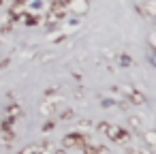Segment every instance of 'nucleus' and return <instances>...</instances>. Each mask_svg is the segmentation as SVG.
Here are the masks:
<instances>
[{
    "label": "nucleus",
    "mask_w": 156,
    "mask_h": 154,
    "mask_svg": "<svg viewBox=\"0 0 156 154\" xmlns=\"http://www.w3.org/2000/svg\"><path fill=\"white\" fill-rule=\"evenodd\" d=\"M101 131L107 133V135H109L113 141H118V143H126V141H128L126 133H124L120 126H113V124H101Z\"/></svg>",
    "instance_id": "nucleus-1"
},
{
    "label": "nucleus",
    "mask_w": 156,
    "mask_h": 154,
    "mask_svg": "<svg viewBox=\"0 0 156 154\" xmlns=\"http://www.w3.org/2000/svg\"><path fill=\"white\" fill-rule=\"evenodd\" d=\"M79 143H83V139H79V135H69L66 145H79Z\"/></svg>",
    "instance_id": "nucleus-2"
},
{
    "label": "nucleus",
    "mask_w": 156,
    "mask_h": 154,
    "mask_svg": "<svg viewBox=\"0 0 156 154\" xmlns=\"http://www.w3.org/2000/svg\"><path fill=\"white\" fill-rule=\"evenodd\" d=\"M62 2H69V0H62Z\"/></svg>",
    "instance_id": "nucleus-3"
},
{
    "label": "nucleus",
    "mask_w": 156,
    "mask_h": 154,
    "mask_svg": "<svg viewBox=\"0 0 156 154\" xmlns=\"http://www.w3.org/2000/svg\"><path fill=\"white\" fill-rule=\"evenodd\" d=\"M135 154H141V152H135Z\"/></svg>",
    "instance_id": "nucleus-4"
}]
</instances>
